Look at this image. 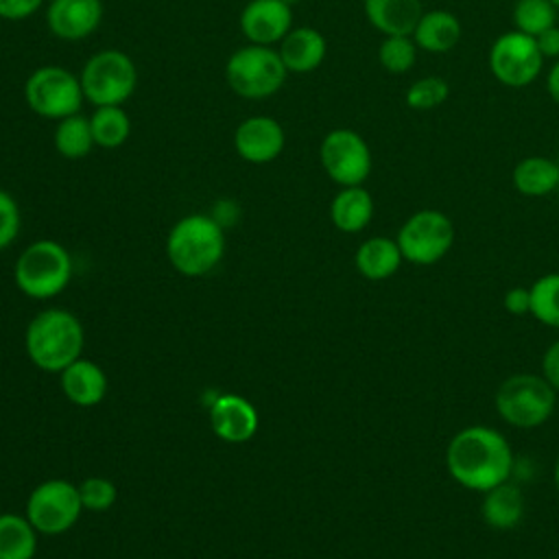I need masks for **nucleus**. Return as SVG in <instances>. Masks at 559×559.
I'll use <instances>...</instances> for the list:
<instances>
[{
    "label": "nucleus",
    "mask_w": 559,
    "mask_h": 559,
    "mask_svg": "<svg viewBox=\"0 0 559 559\" xmlns=\"http://www.w3.org/2000/svg\"><path fill=\"white\" fill-rule=\"evenodd\" d=\"M83 504L79 485L66 478H48L39 483L26 498V518L39 535L68 533L81 518Z\"/></svg>",
    "instance_id": "nucleus-10"
},
{
    "label": "nucleus",
    "mask_w": 559,
    "mask_h": 559,
    "mask_svg": "<svg viewBox=\"0 0 559 559\" xmlns=\"http://www.w3.org/2000/svg\"><path fill=\"white\" fill-rule=\"evenodd\" d=\"M288 70L273 46L247 44L234 50L225 61V81L229 90L247 100H262L277 94L286 83Z\"/></svg>",
    "instance_id": "nucleus-6"
},
{
    "label": "nucleus",
    "mask_w": 559,
    "mask_h": 559,
    "mask_svg": "<svg viewBox=\"0 0 559 559\" xmlns=\"http://www.w3.org/2000/svg\"><path fill=\"white\" fill-rule=\"evenodd\" d=\"M544 61L546 59L542 57L535 37L515 28L500 33L487 55L489 72L493 79L513 90L531 85L542 74Z\"/></svg>",
    "instance_id": "nucleus-12"
},
{
    "label": "nucleus",
    "mask_w": 559,
    "mask_h": 559,
    "mask_svg": "<svg viewBox=\"0 0 559 559\" xmlns=\"http://www.w3.org/2000/svg\"><path fill=\"white\" fill-rule=\"evenodd\" d=\"M531 314L548 325L559 328V273H546L531 286Z\"/></svg>",
    "instance_id": "nucleus-28"
},
{
    "label": "nucleus",
    "mask_w": 559,
    "mask_h": 559,
    "mask_svg": "<svg viewBox=\"0 0 559 559\" xmlns=\"http://www.w3.org/2000/svg\"><path fill=\"white\" fill-rule=\"evenodd\" d=\"M284 2H286V4H290V7H295L299 0H284Z\"/></svg>",
    "instance_id": "nucleus-40"
},
{
    "label": "nucleus",
    "mask_w": 559,
    "mask_h": 559,
    "mask_svg": "<svg viewBox=\"0 0 559 559\" xmlns=\"http://www.w3.org/2000/svg\"><path fill=\"white\" fill-rule=\"evenodd\" d=\"M277 52L288 74H308L323 63L328 41L325 35L314 26H293L277 44Z\"/></svg>",
    "instance_id": "nucleus-17"
},
{
    "label": "nucleus",
    "mask_w": 559,
    "mask_h": 559,
    "mask_svg": "<svg viewBox=\"0 0 559 559\" xmlns=\"http://www.w3.org/2000/svg\"><path fill=\"white\" fill-rule=\"evenodd\" d=\"M247 44L277 46L293 28V7L284 0H249L238 17Z\"/></svg>",
    "instance_id": "nucleus-14"
},
{
    "label": "nucleus",
    "mask_w": 559,
    "mask_h": 559,
    "mask_svg": "<svg viewBox=\"0 0 559 559\" xmlns=\"http://www.w3.org/2000/svg\"><path fill=\"white\" fill-rule=\"evenodd\" d=\"M480 518L487 526H491L496 531L515 528L524 518L522 489L515 483L504 480V483L491 487L489 491H485L483 502H480Z\"/></svg>",
    "instance_id": "nucleus-23"
},
{
    "label": "nucleus",
    "mask_w": 559,
    "mask_h": 559,
    "mask_svg": "<svg viewBox=\"0 0 559 559\" xmlns=\"http://www.w3.org/2000/svg\"><path fill=\"white\" fill-rule=\"evenodd\" d=\"M557 7L550 0H518L513 7L515 31L537 37L546 28L557 24Z\"/></svg>",
    "instance_id": "nucleus-30"
},
{
    "label": "nucleus",
    "mask_w": 559,
    "mask_h": 559,
    "mask_svg": "<svg viewBox=\"0 0 559 559\" xmlns=\"http://www.w3.org/2000/svg\"><path fill=\"white\" fill-rule=\"evenodd\" d=\"M552 483H555V489H557V493H559V456H557L555 467H552Z\"/></svg>",
    "instance_id": "nucleus-39"
},
{
    "label": "nucleus",
    "mask_w": 559,
    "mask_h": 559,
    "mask_svg": "<svg viewBox=\"0 0 559 559\" xmlns=\"http://www.w3.org/2000/svg\"><path fill=\"white\" fill-rule=\"evenodd\" d=\"M445 469L456 485L485 493L491 487L511 480L515 456L500 430L476 424L461 428L450 439L445 448Z\"/></svg>",
    "instance_id": "nucleus-1"
},
{
    "label": "nucleus",
    "mask_w": 559,
    "mask_h": 559,
    "mask_svg": "<svg viewBox=\"0 0 559 559\" xmlns=\"http://www.w3.org/2000/svg\"><path fill=\"white\" fill-rule=\"evenodd\" d=\"M456 229L452 218L432 207L413 212L397 229V247L402 258L417 266H430L443 260L454 247Z\"/></svg>",
    "instance_id": "nucleus-9"
},
{
    "label": "nucleus",
    "mask_w": 559,
    "mask_h": 559,
    "mask_svg": "<svg viewBox=\"0 0 559 559\" xmlns=\"http://www.w3.org/2000/svg\"><path fill=\"white\" fill-rule=\"evenodd\" d=\"M535 44L544 59H559V26H550L535 37Z\"/></svg>",
    "instance_id": "nucleus-37"
},
{
    "label": "nucleus",
    "mask_w": 559,
    "mask_h": 559,
    "mask_svg": "<svg viewBox=\"0 0 559 559\" xmlns=\"http://www.w3.org/2000/svg\"><path fill=\"white\" fill-rule=\"evenodd\" d=\"M13 280L26 297L52 299L61 295L72 280V255L52 238L35 240L17 255Z\"/></svg>",
    "instance_id": "nucleus-4"
},
{
    "label": "nucleus",
    "mask_w": 559,
    "mask_h": 559,
    "mask_svg": "<svg viewBox=\"0 0 559 559\" xmlns=\"http://www.w3.org/2000/svg\"><path fill=\"white\" fill-rule=\"evenodd\" d=\"M52 146L66 159H83L92 153L94 135L90 127V118L81 114H72L68 118L57 120L52 131Z\"/></svg>",
    "instance_id": "nucleus-27"
},
{
    "label": "nucleus",
    "mask_w": 559,
    "mask_h": 559,
    "mask_svg": "<svg viewBox=\"0 0 559 559\" xmlns=\"http://www.w3.org/2000/svg\"><path fill=\"white\" fill-rule=\"evenodd\" d=\"M542 376L559 393V341H552L542 356Z\"/></svg>",
    "instance_id": "nucleus-35"
},
{
    "label": "nucleus",
    "mask_w": 559,
    "mask_h": 559,
    "mask_svg": "<svg viewBox=\"0 0 559 559\" xmlns=\"http://www.w3.org/2000/svg\"><path fill=\"white\" fill-rule=\"evenodd\" d=\"M24 100L33 114L46 120H61L79 114L85 96L79 74L63 66H39L24 81Z\"/></svg>",
    "instance_id": "nucleus-8"
},
{
    "label": "nucleus",
    "mask_w": 559,
    "mask_h": 559,
    "mask_svg": "<svg viewBox=\"0 0 559 559\" xmlns=\"http://www.w3.org/2000/svg\"><path fill=\"white\" fill-rule=\"evenodd\" d=\"M417 44L411 35H384L378 46V63L389 74H406L417 61Z\"/></svg>",
    "instance_id": "nucleus-29"
},
{
    "label": "nucleus",
    "mask_w": 559,
    "mask_h": 559,
    "mask_svg": "<svg viewBox=\"0 0 559 559\" xmlns=\"http://www.w3.org/2000/svg\"><path fill=\"white\" fill-rule=\"evenodd\" d=\"M210 426L221 441L245 443L258 432L260 415L247 397L223 393L216 395L210 406Z\"/></svg>",
    "instance_id": "nucleus-16"
},
{
    "label": "nucleus",
    "mask_w": 559,
    "mask_h": 559,
    "mask_svg": "<svg viewBox=\"0 0 559 559\" xmlns=\"http://www.w3.org/2000/svg\"><path fill=\"white\" fill-rule=\"evenodd\" d=\"M502 304H504V310L515 314V317L531 314V293H528V288L513 286L511 290H507Z\"/></svg>",
    "instance_id": "nucleus-36"
},
{
    "label": "nucleus",
    "mask_w": 559,
    "mask_h": 559,
    "mask_svg": "<svg viewBox=\"0 0 559 559\" xmlns=\"http://www.w3.org/2000/svg\"><path fill=\"white\" fill-rule=\"evenodd\" d=\"M450 96V83L443 76L428 74L413 81L404 94V100L415 111H430L441 107Z\"/></svg>",
    "instance_id": "nucleus-31"
},
{
    "label": "nucleus",
    "mask_w": 559,
    "mask_h": 559,
    "mask_svg": "<svg viewBox=\"0 0 559 559\" xmlns=\"http://www.w3.org/2000/svg\"><path fill=\"white\" fill-rule=\"evenodd\" d=\"M546 90L550 94V98L559 105V59L552 61L548 74H546Z\"/></svg>",
    "instance_id": "nucleus-38"
},
{
    "label": "nucleus",
    "mask_w": 559,
    "mask_h": 559,
    "mask_svg": "<svg viewBox=\"0 0 559 559\" xmlns=\"http://www.w3.org/2000/svg\"><path fill=\"white\" fill-rule=\"evenodd\" d=\"M79 79L85 100L94 107L122 105L138 87V68L127 52L103 48L83 63Z\"/></svg>",
    "instance_id": "nucleus-7"
},
{
    "label": "nucleus",
    "mask_w": 559,
    "mask_h": 559,
    "mask_svg": "<svg viewBox=\"0 0 559 559\" xmlns=\"http://www.w3.org/2000/svg\"><path fill=\"white\" fill-rule=\"evenodd\" d=\"M511 181L522 197H548L559 190V162L544 155H528L515 164Z\"/></svg>",
    "instance_id": "nucleus-24"
},
{
    "label": "nucleus",
    "mask_w": 559,
    "mask_h": 559,
    "mask_svg": "<svg viewBox=\"0 0 559 559\" xmlns=\"http://www.w3.org/2000/svg\"><path fill=\"white\" fill-rule=\"evenodd\" d=\"M555 7H557V11H559V0H550Z\"/></svg>",
    "instance_id": "nucleus-41"
},
{
    "label": "nucleus",
    "mask_w": 559,
    "mask_h": 559,
    "mask_svg": "<svg viewBox=\"0 0 559 559\" xmlns=\"http://www.w3.org/2000/svg\"><path fill=\"white\" fill-rule=\"evenodd\" d=\"M83 511H107L118 498L116 485L105 476H87L79 485Z\"/></svg>",
    "instance_id": "nucleus-32"
},
{
    "label": "nucleus",
    "mask_w": 559,
    "mask_h": 559,
    "mask_svg": "<svg viewBox=\"0 0 559 559\" xmlns=\"http://www.w3.org/2000/svg\"><path fill=\"white\" fill-rule=\"evenodd\" d=\"M59 384L63 395L81 408L96 406L107 395V376L103 367L83 356L59 371Z\"/></svg>",
    "instance_id": "nucleus-18"
},
{
    "label": "nucleus",
    "mask_w": 559,
    "mask_h": 559,
    "mask_svg": "<svg viewBox=\"0 0 559 559\" xmlns=\"http://www.w3.org/2000/svg\"><path fill=\"white\" fill-rule=\"evenodd\" d=\"M367 22L382 35H411L417 26L421 0H362Z\"/></svg>",
    "instance_id": "nucleus-20"
},
{
    "label": "nucleus",
    "mask_w": 559,
    "mask_h": 559,
    "mask_svg": "<svg viewBox=\"0 0 559 559\" xmlns=\"http://www.w3.org/2000/svg\"><path fill=\"white\" fill-rule=\"evenodd\" d=\"M286 146V131L273 116L255 114L238 122L234 131V148L247 164H271Z\"/></svg>",
    "instance_id": "nucleus-13"
},
{
    "label": "nucleus",
    "mask_w": 559,
    "mask_h": 559,
    "mask_svg": "<svg viewBox=\"0 0 559 559\" xmlns=\"http://www.w3.org/2000/svg\"><path fill=\"white\" fill-rule=\"evenodd\" d=\"M402 262L404 258L397 247V240L386 236H371L362 240L354 253L356 271L371 282H382L393 277L400 271Z\"/></svg>",
    "instance_id": "nucleus-21"
},
{
    "label": "nucleus",
    "mask_w": 559,
    "mask_h": 559,
    "mask_svg": "<svg viewBox=\"0 0 559 559\" xmlns=\"http://www.w3.org/2000/svg\"><path fill=\"white\" fill-rule=\"evenodd\" d=\"M225 255V231L218 218L207 214L181 216L166 236V258L183 277H203Z\"/></svg>",
    "instance_id": "nucleus-2"
},
{
    "label": "nucleus",
    "mask_w": 559,
    "mask_h": 559,
    "mask_svg": "<svg viewBox=\"0 0 559 559\" xmlns=\"http://www.w3.org/2000/svg\"><path fill=\"white\" fill-rule=\"evenodd\" d=\"M26 356L41 371L59 373L83 356L85 332L81 321L61 308L37 312L24 332Z\"/></svg>",
    "instance_id": "nucleus-3"
},
{
    "label": "nucleus",
    "mask_w": 559,
    "mask_h": 559,
    "mask_svg": "<svg viewBox=\"0 0 559 559\" xmlns=\"http://www.w3.org/2000/svg\"><path fill=\"white\" fill-rule=\"evenodd\" d=\"M22 216L17 201L0 188V251L7 249L20 234Z\"/></svg>",
    "instance_id": "nucleus-33"
},
{
    "label": "nucleus",
    "mask_w": 559,
    "mask_h": 559,
    "mask_svg": "<svg viewBox=\"0 0 559 559\" xmlns=\"http://www.w3.org/2000/svg\"><path fill=\"white\" fill-rule=\"evenodd\" d=\"M37 531L22 513H0V559H33Z\"/></svg>",
    "instance_id": "nucleus-25"
},
{
    "label": "nucleus",
    "mask_w": 559,
    "mask_h": 559,
    "mask_svg": "<svg viewBox=\"0 0 559 559\" xmlns=\"http://www.w3.org/2000/svg\"><path fill=\"white\" fill-rule=\"evenodd\" d=\"M461 35H463V26L459 17L448 9L424 11L417 26L411 33L417 48L430 55L450 52L461 41Z\"/></svg>",
    "instance_id": "nucleus-19"
},
{
    "label": "nucleus",
    "mask_w": 559,
    "mask_h": 559,
    "mask_svg": "<svg viewBox=\"0 0 559 559\" xmlns=\"http://www.w3.org/2000/svg\"><path fill=\"white\" fill-rule=\"evenodd\" d=\"M44 7V0H0V20L22 22L35 15Z\"/></svg>",
    "instance_id": "nucleus-34"
},
{
    "label": "nucleus",
    "mask_w": 559,
    "mask_h": 559,
    "mask_svg": "<svg viewBox=\"0 0 559 559\" xmlns=\"http://www.w3.org/2000/svg\"><path fill=\"white\" fill-rule=\"evenodd\" d=\"M500 419L513 428L544 426L557 406V391L542 373H513L500 382L493 395Z\"/></svg>",
    "instance_id": "nucleus-5"
},
{
    "label": "nucleus",
    "mask_w": 559,
    "mask_h": 559,
    "mask_svg": "<svg viewBox=\"0 0 559 559\" xmlns=\"http://www.w3.org/2000/svg\"><path fill=\"white\" fill-rule=\"evenodd\" d=\"M319 162L323 173L338 186H362L373 166L371 148L367 140L347 127L328 131L319 144Z\"/></svg>",
    "instance_id": "nucleus-11"
},
{
    "label": "nucleus",
    "mask_w": 559,
    "mask_h": 559,
    "mask_svg": "<svg viewBox=\"0 0 559 559\" xmlns=\"http://www.w3.org/2000/svg\"><path fill=\"white\" fill-rule=\"evenodd\" d=\"M100 0H50L46 7L48 31L63 41L87 39L103 22Z\"/></svg>",
    "instance_id": "nucleus-15"
},
{
    "label": "nucleus",
    "mask_w": 559,
    "mask_h": 559,
    "mask_svg": "<svg viewBox=\"0 0 559 559\" xmlns=\"http://www.w3.org/2000/svg\"><path fill=\"white\" fill-rule=\"evenodd\" d=\"M373 210V197L365 186H347L332 197L330 221L343 234H358L371 223Z\"/></svg>",
    "instance_id": "nucleus-22"
},
{
    "label": "nucleus",
    "mask_w": 559,
    "mask_h": 559,
    "mask_svg": "<svg viewBox=\"0 0 559 559\" xmlns=\"http://www.w3.org/2000/svg\"><path fill=\"white\" fill-rule=\"evenodd\" d=\"M90 127L98 148H120L131 138V118L122 105L94 107Z\"/></svg>",
    "instance_id": "nucleus-26"
}]
</instances>
